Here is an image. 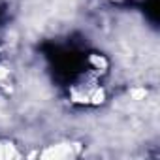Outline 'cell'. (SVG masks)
Here are the masks:
<instances>
[{
    "label": "cell",
    "instance_id": "cell-1",
    "mask_svg": "<svg viewBox=\"0 0 160 160\" xmlns=\"http://www.w3.org/2000/svg\"><path fill=\"white\" fill-rule=\"evenodd\" d=\"M79 151H77V145L73 143H57V145H49L47 151L42 152V156H49V158H72V156H77Z\"/></svg>",
    "mask_w": 160,
    "mask_h": 160
},
{
    "label": "cell",
    "instance_id": "cell-2",
    "mask_svg": "<svg viewBox=\"0 0 160 160\" xmlns=\"http://www.w3.org/2000/svg\"><path fill=\"white\" fill-rule=\"evenodd\" d=\"M17 154H19V152L13 149L12 143L0 139V158H10V156H17Z\"/></svg>",
    "mask_w": 160,
    "mask_h": 160
}]
</instances>
